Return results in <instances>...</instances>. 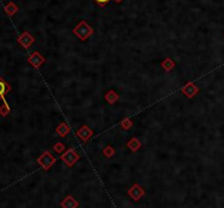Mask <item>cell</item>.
Listing matches in <instances>:
<instances>
[{"label":"cell","mask_w":224,"mask_h":208,"mask_svg":"<svg viewBox=\"0 0 224 208\" xmlns=\"http://www.w3.org/2000/svg\"><path fill=\"white\" fill-rule=\"evenodd\" d=\"M72 33L80 40L84 42V40H86L87 38L93 34V29L90 26L86 21H81L78 25L74 26V29H72Z\"/></svg>","instance_id":"1"},{"label":"cell","mask_w":224,"mask_h":208,"mask_svg":"<svg viewBox=\"0 0 224 208\" xmlns=\"http://www.w3.org/2000/svg\"><path fill=\"white\" fill-rule=\"evenodd\" d=\"M37 162L44 170H49L52 168V166H54V164L56 162V157L52 155V153L49 151H44L40 157L37 158Z\"/></svg>","instance_id":"2"},{"label":"cell","mask_w":224,"mask_h":208,"mask_svg":"<svg viewBox=\"0 0 224 208\" xmlns=\"http://www.w3.org/2000/svg\"><path fill=\"white\" fill-rule=\"evenodd\" d=\"M60 159L67 165L68 167H72L79 159L80 156L74 151V148H67L60 156Z\"/></svg>","instance_id":"3"},{"label":"cell","mask_w":224,"mask_h":208,"mask_svg":"<svg viewBox=\"0 0 224 208\" xmlns=\"http://www.w3.org/2000/svg\"><path fill=\"white\" fill-rule=\"evenodd\" d=\"M182 93L186 96L187 98H194L198 93H199V87L193 82H187L184 86L182 87Z\"/></svg>","instance_id":"4"},{"label":"cell","mask_w":224,"mask_h":208,"mask_svg":"<svg viewBox=\"0 0 224 208\" xmlns=\"http://www.w3.org/2000/svg\"><path fill=\"white\" fill-rule=\"evenodd\" d=\"M27 61L29 63L31 64L32 66H34L35 69H38L42 64H44L46 62V59L45 57H43L38 51H34L29 58H27Z\"/></svg>","instance_id":"5"},{"label":"cell","mask_w":224,"mask_h":208,"mask_svg":"<svg viewBox=\"0 0 224 208\" xmlns=\"http://www.w3.org/2000/svg\"><path fill=\"white\" fill-rule=\"evenodd\" d=\"M76 135L80 138V140H82L84 143H86V142H89L90 138L93 136V130L92 129H90L87 125H82L76 132Z\"/></svg>","instance_id":"6"},{"label":"cell","mask_w":224,"mask_h":208,"mask_svg":"<svg viewBox=\"0 0 224 208\" xmlns=\"http://www.w3.org/2000/svg\"><path fill=\"white\" fill-rule=\"evenodd\" d=\"M18 42L20 43L21 45H22L24 48H30V47L32 46V45L34 44V42H35V38L33 37V36L31 35V34L29 33V32H24V33L22 34V35L20 36V37L18 38Z\"/></svg>","instance_id":"7"},{"label":"cell","mask_w":224,"mask_h":208,"mask_svg":"<svg viewBox=\"0 0 224 208\" xmlns=\"http://www.w3.org/2000/svg\"><path fill=\"white\" fill-rule=\"evenodd\" d=\"M128 194H129V196H131L132 198H133V201H139L140 197H142L144 195V191L143 188L138 185V184H133V186L128 191Z\"/></svg>","instance_id":"8"},{"label":"cell","mask_w":224,"mask_h":208,"mask_svg":"<svg viewBox=\"0 0 224 208\" xmlns=\"http://www.w3.org/2000/svg\"><path fill=\"white\" fill-rule=\"evenodd\" d=\"M127 148L131 151L132 153H136L141 148V142L138 140L137 137H131L127 142Z\"/></svg>","instance_id":"9"},{"label":"cell","mask_w":224,"mask_h":208,"mask_svg":"<svg viewBox=\"0 0 224 208\" xmlns=\"http://www.w3.org/2000/svg\"><path fill=\"white\" fill-rule=\"evenodd\" d=\"M56 133L60 137H66L70 133V128L66 122H60L56 128Z\"/></svg>","instance_id":"10"},{"label":"cell","mask_w":224,"mask_h":208,"mask_svg":"<svg viewBox=\"0 0 224 208\" xmlns=\"http://www.w3.org/2000/svg\"><path fill=\"white\" fill-rule=\"evenodd\" d=\"M78 206L79 203L72 196H67L61 201V207L63 208H77Z\"/></svg>","instance_id":"11"},{"label":"cell","mask_w":224,"mask_h":208,"mask_svg":"<svg viewBox=\"0 0 224 208\" xmlns=\"http://www.w3.org/2000/svg\"><path fill=\"white\" fill-rule=\"evenodd\" d=\"M175 66H176V63H175V61L172 59V58L167 57L165 58V59L163 60V61L161 62V66L163 70H165L166 72H170L173 70V69L175 68Z\"/></svg>","instance_id":"12"},{"label":"cell","mask_w":224,"mask_h":208,"mask_svg":"<svg viewBox=\"0 0 224 208\" xmlns=\"http://www.w3.org/2000/svg\"><path fill=\"white\" fill-rule=\"evenodd\" d=\"M104 98H105V100L110 105H114L115 102H116L117 100L119 99V95L114 91V89H110V91H108L107 93L105 94Z\"/></svg>","instance_id":"13"},{"label":"cell","mask_w":224,"mask_h":208,"mask_svg":"<svg viewBox=\"0 0 224 208\" xmlns=\"http://www.w3.org/2000/svg\"><path fill=\"white\" fill-rule=\"evenodd\" d=\"M119 125H120L121 129H124L125 131H128V130H130V128H131L132 125H133V122H132V120L130 119V118L126 117L121 120L120 123H119Z\"/></svg>","instance_id":"14"},{"label":"cell","mask_w":224,"mask_h":208,"mask_svg":"<svg viewBox=\"0 0 224 208\" xmlns=\"http://www.w3.org/2000/svg\"><path fill=\"white\" fill-rule=\"evenodd\" d=\"M115 154H116V151H115L114 147L110 146V145H107V146H106L105 148L103 149V155L105 156L106 158H112V157H114Z\"/></svg>","instance_id":"15"},{"label":"cell","mask_w":224,"mask_h":208,"mask_svg":"<svg viewBox=\"0 0 224 208\" xmlns=\"http://www.w3.org/2000/svg\"><path fill=\"white\" fill-rule=\"evenodd\" d=\"M53 149H54V151H56L57 154H63V151H66V146L63 143L61 142H57L54 144V146H53Z\"/></svg>","instance_id":"16"},{"label":"cell","mask_w":224,"mask_h":208,"mask_svg":"<svg viewBox=\"0 0 224 208\" xmlns=\"http://www.w3.org/2000/svg\"><path fill=\"white\" fill-rule=\"evenodd\" d=\"M8 91H10V87L9 85H7L2 80H0V96L2 97Z\"/></svg>","instance_id":"17"},{"label":"cell","mask_w":224,"mask_h":208,"mask_svg":"<svg viewBox=\"0 0 224 208\" xmlns=\"http://www.w3.org/2000/svg\"><path fill=\"white\" fill-rule=\"evenodd\" d=\"M18 11V7H16V6L13 5V3H10L9 6L7 7V12L11 16V14H13L14 12Z\"/></svg>","instance_id":"18"},{"label":"cell","mask_w":224,"mask_h":208,"mask_svg":"<svg viewBox=\"0 0 224 208\" xmlns=\"http://www.w3.org/2000/svg\"><path fill=\"white\" fill-rule=\"evenodd\" d=\"M94 1L100 6V7H105V6L110 2V0H94Z\"/></svg>","instance_id":"19"},{"label":"cell","mask_w":224,"mask_h":208,"mask_svg":"<svg viewBox=\"0 0 224 208\" xmlns=\"http://www.w3.org/2000/svg\"><path fill=\"white\" fill-rule=\"evenodd\" d=\"M114 1H115L116 3H121V2L124 1V0H114Z\"/></svg>","instance_id":"20"}]
</instances>
